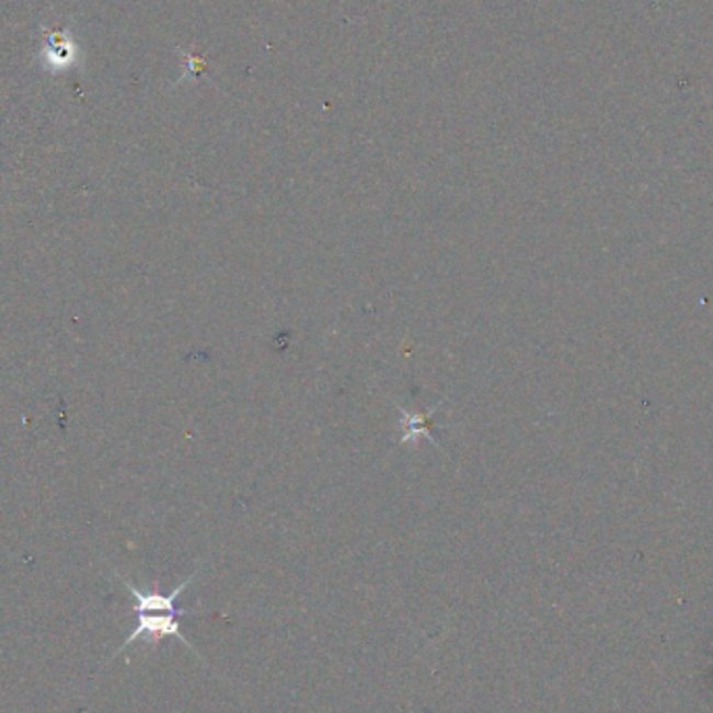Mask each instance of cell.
Instances as JSON below:
<instances>
[{"instance_id":"6da1fadb","label":"cell","mask_w":713,"mask_h":713,"mask_svg":"<svg viewBox=\"0 0 713 713\" xmlns=\"http://www.w3.org/2000/svg\"><path fill=\"white\" fill-rule=\"evenodd\" d=\"M136 618H138V624L131 630L130 636L124 641V645L113 653V657H117L122 651H126L136 641H147L151 645H157V643H161L168 636H175L177 641H182L186 647L191 648L198 659H203L198 655V651L193 647V643L182 634L177 616H173V613H140Z\"/></svg>"},{"instance_id":"7a4b0ae2","label":"cell","mask_w":713,"mask_h":713,"mask_svg":"<svg viewBox=\"0 0 713 713\" xmlns=\"http://www.w3.org/2000/svg\"><path fill=\"white\" fill-rule=\"evenodd\" d=\"M117 576H119V574H117ZM196 576H198V570H196L195 574H193L191 578H186V580L180 584V586H175L170 595H163V593H157V590L145 593V590L136 588V586H134L128 578H124V576H119V580H122V584L126 586V590L130 593L131 599H134V613H136V616H140V613H173V616H188V613H191V616H195L193 609H180V607H175V601H177V597H180V595H182L191 584L195 583Z\"/></svg>"},{"instance_id":"3957f363","label":"cell","mask_w":713,"mask_h":713,"mask_svg":"<svg viewBox=\"0 0 713 713\" xmlns=\"http://www.w3.org/2000/svg\"><path fill=\"white\" fill-rule=\"evenodd\" d=\"M440 405H436L430 411H407L405 407L399 405V413H401V419H399V426H401V445H417L422 442V438L430 440L433 445H436V440L433 438V415L436 413ZM438 447V445H436Z\"/></svg>"},{"instance_id":"277c9868","label":"cell","mask_w":713,"mask_h":713,"mask_svg":"<svg viewBox=\"0 0 713 713\" xmlns=\"http://www.w3.org/2000/svg\"><path fill=\"white\" fill-rule=\"evenodd\" d=\"M44 64L48 69H66L78 57V48L71 43L66 30L59 34H48L44 44Z\"/></svg>"}]
</instances>
